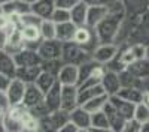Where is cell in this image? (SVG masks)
Instances as JSON below:
<instances>
[{"mask_svg": "<svg viewBox=\"0 0 149 132\" xmlns=\"http://www.w3.org/2000/svg\"><path fill=\"white\" fill-rule=\"evenodd\" d=\"M122 18H124V8L119 2L118 5H115L113 8L109 9V14L94 29L98 41L100 42H112L113 41V38L116 36V33L119 30Z\"/></svg>", "mask_w": 149, "mask_h": 132, "instance_id": "cell-1", "label": "cell"}, {"mask_svg": "<svg viewBox=\"0 0 149 132\" xmlns=\"http://www.w3.org/2000/svg\"><path fill=\"white\" fill-rule=\"evenodd\" d=\"M93 59V54L85 50V48L74 41L63 42V54H61V60L63 63H73V65H81L86 60Z\"/></svg>", "mask_w": 149, "mask_h": 132, "instance_id": "cell-2", "label": "cell"}, {"mask_svg": "<svg viewBox=\"0 0 149 132\" xmlns=\"http://www.w3.org/2000/svg\"><path fill=\"white\" fill-rule=\"evenodd\" d=\"M37 53L42 57V62L45 60H60L63 54V42L55 39H42L37 45Z\"/></svg>", "mask_w": 149, "mask_h": 132, "instance_id": "cell-3", "label": "cell"}, {"mask_svg": "<svg viewBox=\"0 0 149 132\" xmlns=\"http://www.w3.org/2000/svg\"><path fill=\"white\" fill-rule=\"evenodd\" d=\"M73 41L76 44H79V45H82L85 50H88L91 54H93L94 48H95V47H93V42L100 44V41H98V38H97L95 30L88 27V26H78L76 32H74Z\"/></svg>", "mask_w": 149, "mask_h": 132, "instance_id": "cell-4", "label": "cell"}, {"mask_svg": "<svg viewBox=\"0 0 149 132\" xmlns=\"http://www.w3.org/2000/svg\"><path fill=\"white\" fill-rule=\"evenodd\" d=\"M118 47L112 42H100L93 51V59L102 65H109L118 54Z\"/></svg>", "mask_w": 149, "mask_h": 132, "instance_id": "cell-5", "label": "cell"}, {"mask_svg": "<svg viewBox=\"0 0 149 132\" xmlns=\"http://www.w3.org/2000/svg\"><path fill=\"white\" fill-rule=\"evenodd\" d=\"M58 81L63 86H78L79 83V68L73 63H63L57 74Z\"/></svg>", "mask_w": 149, "mask_h": 132, "instance_id": "cell-6", "label": "cell"}, {"mask_svg": "<svg viewBox=\"0 0 149 132\" xmlns=\"http://www.w3.org/2000/svg\"><path fill=\"white\" fill-rule=\"evenodd\" d=\"M14 57H15L17 66H42V57L39 56L36 48L26 47Z\"/></svg>", "mask_w": 149, "mask_h": 132, "instance_id": "cell-7", "label": "cell"}, {"mask_svg": "<svg viewBox=\"0 0 149 132\" xmlns=\"http://www.w3.org/2000/svg\"><path fill=\"white\" fill-rule=\"evenodd\" d=\"M100 83L103 86V90L109 96L116 95L121 90V87H122V83H121V78H119V72H116L113 69H106V72L103 74V78H102Z\"/></svg>", "mask_w": 149, "mask_h": 132, "instance_id": "cell-8", "label": "cell"}, {"mask_svg": "<svg viewBox=\"0 0 149 132\" xmlns=\"http://www.w3.org/2000/svg\"><path fill=\"white\" fill-rule=\"evenodd\" d=\"M45 102V93L36 86V84H27V89H26V95H24V99L22 104L26 105L29 110H34L36 107H39Z\"/></svg>", "mask_w": 149, "mask_h": 132, "instance_id": "cell-9", "label": "cell"}, {"mask_svg": "<svg viewBox=\"0 0 149 132\" xmlns=\"http://www.w3.org/2000/svg\"><path fill=\"white\" fill-rule=\"evenodd\" d=\"M70 120L79 128V131H90L91 128V113L82 105H78L70 111Z\"/></svg>", "mask_w": 149, "mask_h": 132, "instance_id": "cell-10", "label": "cell"}, {"mask_svg": "<svg viewBox=\"0 0 149 132\" xmlns=\"http://www.w3.org/2000/svg\"><path fill=\"white\" fill-rule=\"evenodd\" d=\"M78 105V86H63L61 84V108L70 113Z\"/></svg>", "mask_w": 149, "mask_h": 132, "instance_id": "cell-11", "label": "cell"}, {"mask_svg": "<svg viewBox=\"0 0 149 132\" xmlns=\"http://www.w3.org/2000/svg\"><path fill=\"white\" fill-rule=\"evenodd\" d=\"M26 89H27V84L21 81L19 78H12L9 83V87L6 89V93L9 96V101L10 105H15V104H21L24 99V95H26Z\"/></svg>", "mask_w": 149, "mask_h": 132, "instance_id": "cell-12", "label": "cell"}, {"mask_svg": "<svg viewBox=\"0 0 149 132\" xmlns=\"http://www.w3.org/2000/svg\"><path fill=\"white\" fill-rule=\"evenodd\" d=\"M104 113L107 116V120H109V128L110 131H116V132H121L124 131V126H125V122H127V119L121 116L116 110H115V107L112 105L110 102H107L104 105Z\"/></svg>", "mask_w": 149, "mask_h": 132, "instance_id": "cell-13", "label": "cell"}, {"mask_svg": "<svg viewBox=\"0 0 149 132\" xmlns=\"http://www.w3.org/2000/svg\"><path fill=\"white\" fill-rule=\"evenodd\" d=\"M109 102L113 105V107H115V110H116L121 116L125 117L127 120L131 119V117L134 116L136 104H133V102H130V101H127V99L121 98V96H118V95L110 96V98H109Z\"/></svg>", "mask_w": 149, "mask_h": 132, "instance_id": "cell-14", "label": "cell"}, {"mask_svg": "<svg viewBox=\"0 0 149 132\" xmlns=\"http://www.w3.org/2000/svg\"><path fill=\"white\" fill-rule=\"evenodd\" d=\"M19 32H21V36H22L24 42H26V45L30 48H37V45L42 41L39 26H21Z\"/></svg>", "mask_w": 149, "mask_h": 132, "instance_id": "cell-15", "label": "cell"}, {"mask_svg": "<svg viewBox=\"0 0 149 132\" xmlns=\"http://www.w3.org/2000/svg\"><path fill=\"white\" fill-rule=\"evenodd\" d=\"M17 62L15 57L10 53H8L6 50H0V72L10 78H15L17 75Z\"/></svg>", "mask_w": 149, "mask_h": 132, "instance_id": "cell-16", "label": "cell"}, {"mask_svg": "<svg viewBox=\"0 0 149 132\" xmlns=\"http://www.w3.org/2000/svg\"><path fill=\"white\" fill-rule=\"evenodd\" d=\"M45 104L49 111H55L61 108V83L57 81L54 86L45 93Z\"/></svg>", "mask_w": 149, "mask_h": 132, "instance_id": "cell-17", "label": "cell"}, {"mask_svg": "<svg viewBox=\"0 0 149 132\" xmlns=\"http://www.w3.org/2000/svg\"><path fill=\"white\" fill-rule=\"evenodd\" d=\"M107 14H109V8H106V6H88L85 26H88L91 29H95L97 24L100 23Z\"/></svg>", "mask_w": 149, "mask_h": 132, "instance_id": "cell-18", "label": "cell"}, {"mask_svg": "<svg viewBox=\"0 0 149 132\" xmlns=\"http://www.w3.org/2000/svg\"><path fill=\"white\" fill-rule=\"evenodd\" d=\"M27 45L24 42L22 36H21V32L19 29H17L15 32H12L9 36H8V42H6V47L3 50H6L8 53H10L12 56H15L17 53H19L21 50H24Z\"/></svg>", "mask_w": 149, "mask_h": 132, "instance_id": "cell-19", "label": "cell"}, {"mask_svg": "<svg viewBox=\"0 0 149 132\" xmlns=\"http://www.w3.org/2000/svg\"><path fill=\"white\" fill-rule=\"evenodd\" d=\"M40 72H42V66H18L15 77L24 81L26 84H33L36 83Z\"/></svg>", "mask_w": 149, "mask_h": 132, "instance_id": "cell-20", "label": "cell"}, {"mask_svg": "<svg viewBox=\"0 0 149 132\" xmlns=\"http://www.w3.org/2000/svg\"><path fill=\"white\" fill-rule=\"evenodd\" d=\"M76 29H78V26L72 20L70 21H64V23H58L57 24V39L61 41V42L73 41Z\"/></svg>", "mask_w": 149, "mask_h": 132, "instance_id": "cell-21", "label": "cell"}, {"mask_svg": "<svg viewBox=\"0 0 149 132\" xmlns=\"http://www.w3.org/2000/svg\"><path fill=\"white\" fill-rule=\"evenodd\" d=\"M102 93H106L103 90L102 83L94 84V86L78 87V102H79V105H84L86 101H90L91 98H94V96H97V95H102Z\"/></svg>", "mask_w": 149, "mask_h": 132, "instance_id": "cell-22", "label": "cell"}, {"mask_svg": "<svg viewBox=\"0 0 149 132\" xmlns=\"http://www.w3.org/2000/svg\"><path fill=\"white\" fill-rule=\"evenodd\" d=\"M125 69L139 80L148 78L149 77V59L145 57V59H140V60H136V62L130 63Z\"/></svg>", "mask_w": 149, "mask_h": 132, "instance_id": "cell-23", "label": "cell"}, {"mask_svg": "<svg viewBox=\"0 0 149 132\" xmlns=\"http://www.w3.org/2000/svg\"><path fill=\"white\" fill-rule=\"evenodd\" d=\"M3 8V12L5 14H18V15H22L26 12L31 11V5L24 2V0H8L2 5Z\"/></svg>", "mask_w": 149, "mask_h": 132, "instance_id": "cell-24", "label": "cell"}, {"mask_svg": "<svg viewBox=\"0 0 149 132\" xmlns=\"http://www.w3.org/2000/svg\"><path fill=\"white\" fill-rule=\"evenodd\" d=\"M54 9H55V0H36L34 3H31V11L36 12L37 15H40L43 20L51 18Z\"/></svg>", "mask_w": 149, "mask_h": 132, "instance_id": "cell-25", "label": "cell"}, {"mask_svg": "<svg viewBox=\"0 0 149 132\" xmlns=\"http://www.w3.org/2000/svg\"><path fill=\"white\" fill-rule=\"evenodd\" d=\"M86 12H88V5L84 0H81L78 5H74L70 9V20L76 26H85L86 24Z\"/></svg>", "mask_w": 149, "mask_h": 132, "instance_id": "cell-26", "label": "cell"}, {"mask_svg": "<svg viewBox=\"0 0 149 132\" xmlns=\"http://www.w3.org/2000/svg\"><path fill=\"white\" fill-rule=\"evenodd\" d=\"M118 96H121V98L127 99L133 104H139L143 101V90L136 87V86H122L121 90L116 93Z\"/></svg>", "mask_w": 149, "mask_h": 132, "instance_id": "cell-27", "label": "cell"}, {"mask_svg": "<svg viewBox=\"0 0 149 132\" xmlns=\"http://www.w3.org/2000/svg\"><path fill=\"white\" fill-rule=\"evenodd\" d=\"M57 81H58V78H57L55 74H52V72H49V71H43V69H42V72L39 74V77H37V80H36L34 84H36V86L39 87L43 93H46Z\"/></svg>", "mask_w": 149, "mask_h": 132, "instance_id": "cell-28", "label": "cell"}, {"mask_svg": "<svg viewBox=\"0 0 149 132\" xmlns=\"http://www.w3.org/2000/svg\"><path fill=\"white\" fill-rule=\"evenodd\" d=\"M90 131H110L109 120L104 113V110L91 113V128Z\"/></svg>", "mask_w": 149, "mask_h": 132, "instance_id": "cell-29", "label": "cell"}, {"mask_svg": "<svg viewBox=\"0 0 149 132\" xmlns=\"http://www.w3.org/2000/svg\"><path fill=\"white\" fill-rule=\"evenodd\" d=\"M109 98L110 96L107 93H102V95H97L94 98H91L90 101H86L82 107L86 108L90 113H95V111H100L104 108V105L109 102Z\"/></svg>", "mask_w": 149, "mask_h": 132, "instance_id": "cell-30", "label": "cell"}, {"mask_svg": "<svg viewBox=\"0 0 149 132\" xmlns=\"http://www.w3.org/2000/svg\"><path fill=\"white\" fill-rule=\"evenodd\" d=\"M2 123H3V131H8V132H21V131H24L22 122L18 117H15L14 114H10L9 111H6V114L3 116Z\"/></svg>", "mask_w": 149, "mask_h": 132, "instance_id": "cell-31", "label": "cell"}, {"mask_svg": "<svg viewBox=\"0 0 149 132\" xmlns=\"http://www.w3.org/2000/svg\"><path fill=\"white\" fill-rule=\"evenodd\" d=\"M39 30H40L42 39H55L57 38V24L51 18H45L40 23Z\"/></svg>", "mask_w": 149, "mask_h": 132, "instance_id": "cell-32", "label": "cell"}, {"mask_svg": "<svg viewBox=\"0 0 149 132\" xmlns=\"http://www.w3.org/2000/svg\"><path fill=\"white\" fill-rule=\"evenodd\" d=\"M42 21H43V18L33 11H29L21 15V26H40Z\"/></svg>", "mask_w": 149, "mask_h": 132, "instance_id": "cell-33", "label": "cell"}, {"mask_svg": "<svg viewBox=\"0 0 149 132\" xmlns=\"http://www.w3.org/2000/svg\"><path fill=\"white\" fill-rule=\"evenodd\" d=\"M137 122L143 123L146 120H149V107L142 101L139 104H136V110H134V116H133Z\"/></svg>", "mask_w": 149, "mask_h": 132, "instance_id": "cell-34", "label": "cell"}, {"mask_svg": "<svg viewBox=\"0 0 149 132\" xmlns=\"http://www.w3.org/2000/svg\"><path fill=\"white\" fill-rule=\"evenodd\" d=\"M51 20L58 24V23H64V21H70V11L69 9H64V8H57L54 9L52 15H51Z\"/></svg>", "mask_w": 149, "mask_h": 132, "instance_id": "cell-35", "label": "cell"}, {"mask_svg": "<svg viewBox=\"0 0 149 132\" xmlns=\"http://www.w3.org/2000/svg\"><path fill=\"white\" fill-rule=\"evenodd\" d=\"M88 6H106V8H113L115 5H118L121 0H84Z\"/></svg>", "mask_w": 149, "mask_h": 132, "instance_id": "cell-36", "label": "cell"}, {"mask_svg": "<svg viewBox=\"0 0 149 132\" xmlns=\"http://www.w3.org/2000/svg\"><path fill=\"white\" fill-rule=\"evenodd\" d=\"M140 128H142V123L137 122L134 117L128 119L125 122V126H124V131H128V132H140Z\"/></svg>", "mask_w": 149, "mask_h": 132, "instance_id": "cell-37", "label": "cell"}, {"mask_svg": "<svg viewBox=\"0 0 149 132\" xmlns=\"http://www.w3.org/2000/svg\"><path fill=\"white\" fill-rule=\"evenodd\" d=\"M81 0H55V6L57 8H64V9H72L74 5H78Z\"/></svg>", "mask_w": 149, "mask_h": 132, "instance_id": "cell-38", "label": "cell"}, {"mask_svg": "<svg viewBox=\"0 0 149 132\" xmlns=\"http://www.w3.org/2000/svg\"><path fill=\"white\" fill-rule=\"evenodd\" d=\"M0 107L5 108L6 111L10 108V101H9V96H8L6 90H0Z\"/></svg>", "mask_w": 149, "mask_h": 132, "instance_id": "cell-39", "label": "cell"}, {"mask_svg": "<svg viewBox=\"0 0 149 132\" xmlns=\"http://www.w3.org/2000/svg\"><path fill=\"white\" fill-rule=\"evenodd\" d=\"M76 131H79V128H78L76 125H74L70 119H69L67 122H66L63 126H61V128L58 129V132H76Z\"/></svg>", "mask_w": 149, "mask_h": 132, "instance_id": "cell-40", "label": "cell"}, {"mask_svg": "<svg viewBox=\"0 0 149 132\" xmlns=\"http://www.w3.org/2000/svg\"><path fill=\"white\" fill-rule=\"evenodd\" d=\"M10 77H8V75H5V74H2L0 72V90H6L8 87H9V83H10Z\"/></svg>", "mask_w": 149, "mask_h": 132, "instance_id": "cell-41", "label": "cell"}, {"mask_svg": "<svg viewBox=\"0 0 149 132\" xmlns=\"http://www.w3.org/2000/svg\"><path fill=\"white\" fill-rule=\"evenodd\" d=\"M9 24H10L9 15L5 14V12H0V29H6Z\"/></svg>", "mask_w": 149, "mask_h": 132, "instance_id": "cell-42", "label": "cell"}, {"mask_svg": "<svg viewBox=\"0 0 149 132\" xmlns=\"http://www.w3.org/2000/svg\"><path fill=\"white\" fill-rule=\"evenodd\" d=\"M8 42V33L5 29H0V50H3Z\"/></svg>", "mask_w": 149, "mask_h": 132, "instance_id": "cell-43", "label": "cell"}, {"mask_svg": "<svg viewBox=\"0 0 149 132\" xmlns=\"http://www.w3.org/2000/svg\"><path fill=\"white\" fill-rule=\"evenodd\" d=\"M142 132H149V120H146V122L142 123V128H140Z\"/></svg>", "mask_w": 149, "mask_h": 132, "instance_id": "cell-44", "label": "cell"}, {"mask_svg": "<svg viewBox=\"0 0 149 132\" xmlns=\"http://www.w3.org/2000/svg\"><path fill=\"white\" fill-rule=\"evenodd\" d=\"M143 102L149 107V90H146V92H143Z\"/></svg>", "mask_w": 149, "mask_h": 132, "instance_id": "cell-45", "label": "cell"}, {"mask_svg": "<svg viewBox=\"0 0 149 132\" xmlns=\"http://www.w3.org/2000/svg\"><path fill=\"white\" fill-rule=\"evenodd\" d=\"M6 114V110H5V108H2V107H0V120H2L3 119V116Z\"/></svg>", "mask_w": 149, "mask_h": 132, "instance_id": "cell-46", "label": "cell"}, {"mask_svg": "<svg viewBox=\"0 0 149 132\" xmlns=\"http://www.w3.org/2000/svg\"><path fill=\"white\" fill-rule=\"evenodd\" d=\"M146 59H149V45L146 47Z\"/></svg>", "mask_w": 149, "mask_h": 132, "instance_id": "cell-47", "label": "cell"}, {"mask_svg": "<svg viewBox=\"0 0 149 132\" xmlns=\"http://www.w3.org/2000/svg\"><path fill=\"white\" fill-rule=\"evenodd\" d=\"M24 2H27V3H30V5H31V3H34V2H36V0H24Z\"/></svg>", "mask_w": 149, "mask_h": 132, "instance_id": "cell-48", "label": "cell"}, {"mask_svg": "<svg viewBox=\"0 0 149 132\" xmlns=\"http://www.w3.org/2000/svg\"><path fill=\"white\" fill-rule=\"evenodd\" d=\"M0 131H3V123H2V120H0Z\"/></svg>", "mask_w": 149, "mask_h": 132, "instance_id": "cell-49", "label": "cell"}, {"mask_svg": "<svg viewBox=\"0 0 149 132\" xmlns=\"http://www.w3.org/2000/svg\"><path fill=\"white\" fill-rule=\"evenodd\" d=\"M5 2H8V0H0V6H2V5H3Z\"/></svg>", "mask_w": 149, "mask_h": 132, "instance_id": "cell-50", "label": "cell"}]
</instances>
